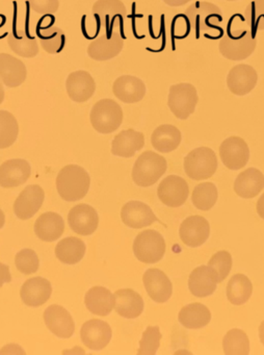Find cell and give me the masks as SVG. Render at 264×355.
<instances>
[{
	"label": "cell",
	"instance_id": "cell-39",
	"mask_svg": "<svg viewBox=\"0 0 264 355\" xmlns=\"http://www.w3.org/2000/svg\"><path fill=\"white\" fill-rule=\"evenodd\" d=\"M193 205L200 211H209L218 201V189L212 182H203L195 187L191 195Z\"/></svg>",
	"mask_w": 264,
	"mask_h": 355
},
{
	"label": "cell",
	"instance_id": "cell-44",
	"mask_svg": "<svg viewBox=\"0 0 264 355\" xmlns=\"http://www.w3.org/2000/svg\"><path fill=\"white\" fill-rule=\"evenodd\" d=\"M208 266L213 269L218 275V284L226 279L227 276L230 273L232 268V257L228 251H218L215 254L212 255Z\"/></svg>",
	"mask_w": 264,
	"mask_h": 355
},
{
	"label": "cell",
	"instance_id": "cell-12",
	"mask_svg": "<svg viewBox=\"0 0 264 355\" xmlns=\"http://www.w3.org/2000/svg\"><path fill=\"white\" fill-rule=\"evenodd\" d=\"M157 195L164 205L170 207H179L187 200L189 195L188 184L180 176L168 175L158 186Z\"/></svg>",
	"mask_w": 264,
	"mask_h": 355
},
{
	"label": "cell",
	"instance_id": "cell-15",
	"mask_svg": "<svg viewBox=\"0 0 264 355\" xmlns=\"http://www.w3.org/2000/svg\"><path fill=\"white\" fill-rule=\"evenodd\" d=\"M112 331L109 324L101 320L91 319L83 324L80 338L85 347L91 350H102L107 346Z\"/></svg>",
	"mask_w": 264,
	"mask_h": 355
},
{
	"label": "cell",
	"instance_id": "cell-20",
	"mask_svg": "<svg viewBox=\"0 0 264 355\" xmlns=\"http://www.w3.org/2000/svg\"><path fill=\"white\" fill-rule=\"evenodd\" d=\"M143 286L152 300L164 303L172 297L173 284L168 276L161 270H147L143 276Z\"/></svg>",
	"mask_w": 264,
	"mask_h": 355
},
{
	"label": "cell",
	"instance_id": "cell-1",
	"mask_svg": "<svg viewBox=\"0 0 264 355\" xmlns=\"http://www.w3.org/2000/svg\"><path fill=\"white\" fill-rule=\"evenodd\" d=\"M185 15L195 31V39H199L201 35L211 40H218L224 36V30L220 26L222 13L213 3L197 1L187 8Z\"/></svg>",
	"mask_w": 264,
	"mask_h": 355
},
{
	"label": "cell",
	"instance_id": "cell-11",
	"mask_svg": "<svg viewBox=\"0 0 264 355\" xmlns=\"http://www.w3.org/2000/svg\"><path fill=\"white\" fill-rule=\"evenodd\" d=\"M222 164L230 170H240L249 159V149L247 142L239 137L226 139L220 146Z\"/></svg>",
	"mask_w": 264,
	"mask_h": 355
},
{
	"label": "cell",
	"instance_id": "cell-31",
	"mask_svg": "<svg viewBox=\"0 0 264 355\" xmlns=\"http://www.w3.org/2000/svg\"><path fill=\"white\" fill-rule=\"evenodd\" d=\"M64 222L62 216L49 211L37 218L35 223V232L39 240L53 242L64 234Z\"/></svg>",
	"mask_w": 264,
	"mask_h": 355
},
{
	"label": "cell",
	"instance_id": "cell-34",
	"mask_svg": "<svg viewBox=\"0 0 264 355\" xmlns=\"http://www.w3.org/2000/svg\"><path fill=\"white\" fill-rule=\"evenodd\" d=\"M8 43L12 53L19 57L35 58L39 53V44L26 31L15 30L8 35Z\"/></svg>",
	"mask_w": 264,
	"mask_h": 355
},
{
	"label": "cell",
	"instance_id": "cell-50",
	"mask_svg": "<svg viewBox=\"0 0 264 355\" xmlns=\"http://www.w3.org/2000/svg\"><path fill=\"white\" fill-rule=\"evenodd\" d=\"M259 338L262 344L264 345V321L259 326Z\"/></svg>",
	"mask_w": 264,
	"mask_h": 355
},
{
	"label": "cell",
	"instance_id": "cell-22",
	"mask_svg": "<svg viewBox=\"0 0 264 355\" xmlns=\"http://www.w3.org/2000/svg\"><path fill=\"white\" fill-rule=\"evenodd\" d=\"M218 284V275L209 266H200L189 275V291L197 298H204L213 294Z\"/></svg>",
	"mask_w": 264,
	"mask_h": 355
},
{
	"label": "cell",
	"instance_id": "cell-45",
	"mask_svg": "<svg viewBox=\"0 0 264 355\" xmlns=\"http://www.w3.org/2000/svg\"><path fill=\"white\" fill-rule=\"evenodd\" d=\"M29 8L41 15H53L58 11V0H26Z\"/></svg>",
	"mask_w": 264,
	"mask_h": 355
},
{
	"label": "cell",
	"instance_id": "cell-37",
	"mask_svg": "<svg viewBox=\"0 0 264 355\" xmlns=\"http://www.w3.org/2000/svg\"><path fill=\"white\" fill-rule=\"evenodd\" d=\"M37 37H39L42 49L50 55L60 53L66 45L64 33L55 26L39 28Z\"/></svg>",
	"mask_w": 264,
	"mask_h": 355
},
{
	"label": "cell",
	"instance_id": "cell-8",
	"mask_svg": "<svg viewBox=\"0 0 264 355\" xmlns=\"http://www.w3.org/2000/svg\"><path fill=\"white\" fill-rule=\"evenodd\" d=\"M199 97L197 90L191 84H178L170 87L168 105L170 112L180 120H185L193 114Z\"/></svg>",
	"mask_w": 264,
	"mask_h": 355
},
{
	"label": "cell",
	"instance_id": "cell-4",
	"mask_svg": "<svg viewBox=\"0 0 264 355\" xmlns=\"http://www.w3.org/2000/svg\"><path fill=\"white\" fill-rule=\"evenodd\" d=\"M166 159L153 151H145L139 155L132 169V180L139 187L153 186L166 173Z\"/></svg>",
	"mask_w": 264,
	"mask_h": 355
},
{
	"label": "cell",
	"instance_id": "cell-5",
	"mask_svg": "<svg viewBox=\"0 0 264 355\" xmlns=\"http://www.w3.org/2000/svg\"><path fill=\"white\" fill-rule=\"evenodd\" d=\"M89 120L94 130L99 134H112L122 124V107L112 99H102L94 105Z\"/></svg>",
	"mask_w": 264,
	"mask_h": 355
},
{
	"label": "cell",
	"instance_id": "cell-2",
	"mask_svg": "<svg viewBox=\"0 0 264 355\" xmlns=\"http://www.w3.org/2000/svg\"><path fill=\"white\" fill-rule=\"evenodd\" d=\"M91 178L80 166L68 165L62 168L56 178L58 194L68 202L80 200L89 192Z\"/></svg>",
	"mask_w": 264,
	"mask_h": 355
},
{
	"label": "cell",
	"instance_id": "cell-42",
	"mask_svg": "<svg viewBox=\"0 0 264 355\" xmlns=\"http://www.w3.org/2000/svg\"><path fill=\"white\" fill-rule=\"evenodd\" d=\"M162 336L158 326H149L143 331L139 342V349L137 351L139 355H154L159 348L160 340Z\"/></svg>",
	"mask_w": 264,
	"mask_h": 355
},
{
	"label": "cell",
	"instance_id": "cell-29",
	"mask_svg": "<svg viewBox=\"0 0 264 355\" xmlns=\"http://www.w3.org/2000/svg\"><path fill=\"white\" fill-rule=\"evenodd\" d=\"M85 303L91 313L105 317L114 309L116 297L104 286H94L85 294Z\"/></svg>",
	"mask_w": 264,
	"mask_h": 355
},
{
	"label": "cell",
	"instance_id": "cell-36",
	"mask_svg": "<svg viewBox=\"0 0 264 355\" xmlns=\"http://www.w3.org/2000/svg\"><path fill=\"white\" fill-rule=\"evenodd\" d=\"M253 284L243 274H235L227 286V298L233 305L245 304L251 298Z\"/></svg>",
	"mask_w": 264,
	"mask_h": 355
},
{
	"label": "cell",
	"instance_id": "cell-7",
	"mask_svg": "<svg viewBox=\"0 0 264 355\" xmlns=\"http://www.w3.org/2000/svg\"><path fill=\"white\" fill-rule=\"evenodd\" d=\"M133 253L141 263H157L166 253V241L156 230H143L135 238Z\"/></svg>",
	"mask_w": 264,
	"mask_h": 355
},
{
	"label": "cell",
	"instance_id": "cell-52",
	"mask_svg": "<svg viewBox=\"0 0 264 355\" xmlns=\"http://www.w3.org/2000/svg\"><path fill=\"white\" fill-rule=\"evenodd\" d=\"M6 223V216H4L3 211L0 209V230L4 226Z\"/></svg>",
	"mask_w": 264,
	"mask_h": 355
},
{
	"label": "cell",
	"instance_id": "cell-53",
	"mask_svg": "<svg viewBox=\"0 0 264 355\" xmlns=\"http://www.w3.org/2000/svg\"><path fill=\"white\" fill-rule=\"evenodd\" d=\"M227 1H235V0H227Z\"/></svg>",
	"mask_w": 264,
	"mask_h": 355
},
{
	"label": "cell",
	"instance_id": "cell-19",
	"mask_svg": "<svg viewBox=\"0 0 264 355\" xmlns=\"http://www.w3.org/2000/svg\"><path fill=\"white\" fill-rule=\"evenodd\" d=\"M44 321L48 329L60 338H69L75 330L74 321L69 311L60 305H50L44 311Z\"/></svg>",
	"mask_w": 264,
	"mask_h": 355
},
{
	"label": "cell",
	"instance_id": "cell-24",
	"mask_svg": "<svg viewBox=\"0 0 264 355\" xmlns=\"http://www.w3.org/2000/svg\"><path fill=\"white\" fill-rule=\"evenodd\" d=\"M51 293L49 280L43 277H33L23 284L20 296L27 306L39 307L49 300Z\"/></svg>",
	"mask_w": 264,
	"mask_h": 355
},
{
	"label": "cell",
	"instance_id": "cell-30",
	"mask_svg": "<svg viewBox=\"0 0 264 355\" xmlns=\"http://www.w3.org/2000/svg\"><path fill=\"white\" fill-rule=\"evenodd\" d=\"M114 297H116L114 309L121 317L135 319L143 313V297L131 288H122L114 293Z\"/></svg>",
	"mask_w": 264,
	"mask_h": 355
},
{
	"label": "cell",
	"instance_id": "cell-3",
	"mask_svg": "<svg viewBox=\"0 0 264 355\" xmlns=\"http://www.w3.org/2000/svg\"><path fill=\"white\" fill-rule=\"evenodd\" d=\"M257 40L251 31H232L231 19L227 32L220 41V53L231 61H241L247 59L255 51Z\"/></svg>",
	"mask_w": 264,
	"mask_h": 355
},
{
	"label": "cell",
	"instance_id": "cell-49",
	"mask_svg": "<svg viewBox=\"0 0 264 355\" xmlns=\"http://www.w3.org/2000/svg\"><path fill=\"white\" fill-rule=\"evenodd\" d=\"M256 209H257V213L259 217L264 220V194H262V196L260 197L259 200H258Z\"/></svg>",
	"mask_w": 264,
	"mask_h": 355
},
{
	"label": "cell",
	"instance_id": "cell-43",
	"mask_svg": "<svg viewBox=\"0 0 264 355\" xmlns=\"http://www.w3.org/2000/svg\"><path fill=\"white\" fill-rule=\"evenodd\" d=\"M15 263L21 273L24 275H30L39 269V261L37 253L33 249H23L17 253Z\"/></svg>",
	"mask_w": 264,
	"mask_h": 355
},
{
	"label": "cell",
	"instance_id": "cell-35",
	"mask_svg": "<svg viewBox=\"0 0 264 355\" xmlns=\"http://www.w3.org/2000/svg\"><path fill=\"white\" fill-rule=\"evenodd\" d=\"M85 244L80 239L69 236L58 242L55 255L58 261L67 265H75L85 257Z\"/></svg>",
	"mask_w": 264,
	"mask_h": 355
},
{
	"label": "cell",
	"instance_id": "cell-23",
	"mask_svg": "<svg viewBox=\"0 0 264 355\" xmlns=\"http://www.w3.org/2000/svg\"><path fill=\"white\" fill-rule=\"evenodd\" d=\"M31 168L28 162L22 159H8L0 166V186L16 188L27 182Z\"/></svg>",
	"mask_w": 264,
	"mask_h": 355
},
{
	"label": "cell",
	"instance_id": "cell-10",
	"mask_svg": "<svg viewBox=\"0 0 264 355\" xmlns=\"http://www.w3.org/2000/svg\"><path fill=\"white\" fill-rule=\"evenodd\" d=\"M122 31L114 30L98 37L89 43L87 55L95 61H108L120 55L124 46Z\"/></svg>",
	"mask_w": 264,
	"mask_h": 355
},
{
	"label": "cell",
	"instance_id": "cell-14",
	"mask_svg": "<svg viewBox=\"0 0 264 355\" xmlns=\"http://www.w3.org/2000/svg\"><path fill=\"white\" fill-rule=\"evenodd\" d=\"M45 198L43 189L37 184L26 187L14 203V213L20 220L33 218L41 209Z\"/></svg>",
	"mask_w": 264,
	"mask_h": 355
},
{
	"label": "cell",
	"instance_id": "cell-51",
	"mask_svg": "<svg viewBox=\"0 0 264 355\" xmlns=\"http://www.w3.org/2000/svg\"><path fill=\"white\" fill-rule=\"evenodd\" d=\"M4 95H6V92H4L3 84L0 82V105L3 103L4 101Z\"/></svg>",
	"mask_w": 264,
	"mask_h": 355
},
{
	"label": "cell",
	"instance_id": "cell-16",
	"mask_svg": "<svg viewBox=\"0 0 264 355\" xmlns=\"http://www.w3.org/2000/svg\"><path fill=\"white\" fill-rule=\"evenodd\" d=\"M69 225L73 232L80 236H89L97 230L99 217L91 205H75L68 215Z\"/></svg>",
	"mask_w": 264,
	"mask_h": 355
},
{
	"label": "cell",
	"instance_id": "cell-46",
	"mask_svg": "<svg viewBox=\"0 0 264 355\" xmlns=\"http://www.w3.org/2000/svg\"><path fill=\"white\" fill-rule=\"evenodd\" d=\"M191 26L188 18L185 15H178L173 20V37L176 39H184L191 33Z\"/></svg>",
	"mask_w": 264,
	"mask_h": 355
},
{
	"label": "cell",
	"instance_id": "cell-28",
	"mask_svg": "<svg viewBox=\"0 0 264 355\" xmlns=\"http://www.w3.org/2000/svg\"><path fill=\"white\" fill-rule=\"evenodd\" d=\"M264 189V175L256 168H249L241 172L234 182V192L241 198L249 199L257 196Z\"/></svg>",
	"mask_w": 264,
	"mask_h": 355
},
{
	"label": "cell",
	"instance_id": "cell-47",
	"mask_svg": "<svg viewBox=\"0 0 264 355\" xmlns=\"http://www.w3.org/2000/svg\"><path fill=\"white\" fill-rule=\"evenodd\" d=\"M12 282V275L10 273V267L0 263V288L4 284H10Z\"/></svg>",
	"mask_w": 264,
	"mask_h": 355
},
{
	"label": "cell",
	"instance_id": "cell-25",
	"mask_svg": "<svg viewBox=\"0 0 264 355\" xmlns=\"http://www.w3.org/2000/svg\"><path fill=\"white\" fill-rule=\"evenodd\" d=\"M112 93L122 103H137L145 97L146 86L141 78L123 76L112 85Z\"/></svg>",
	"mask_w": 264,
	"mask_h": 355
},
{
	"label": "cell",
	"instance_id": "cell-33",
	"mask_svg": "<svg viewBox=\"0 0 264 355\" xmlns=\"http://www.w3.org/2000/svg\"><path fill=\"white\" fill-rule=\"evenodd\" d=\"M179 322L188 329H200L205 327L211 320L209 309L202 303L185 305L179 311Z\"/></svg>",
	"mask_w": 264,
	"mask_h": 355
},
{
	"label": "cell",
	"instance_id": "cell-40",
	"mask_svg": "<svg viewBox=\"0 0 264 355\" xmlns=\"http://www.w3.org/2000/svg\"><path fill=\"white\" fill-rule=\"evenodd\" d=\"M19 125L16 117L8 111H0V149L12 146L18 138Z\"/></svg>",
	"mask_w": 264,
	"mask_h": 355
},
{
	"label": "cell",
	"instance_id": "cell-32",
	"mask_svg": "<svg viewBox=\"0 0 264 355\" xmlns=\"http://www.w3.org/2000/svg\"><path fill=\"white\" fill-rule=\"evenodd\" d=\"M182 135L176 126L164 124L158 126L151 136L152 146L161 153H168L178 148Z\"/></svg>",
	"mask_w": 264,
	"mask_h": 355
},
{
	"label": "cell",
	"instance_id": "cell-41",
	"mask_svg": "<svg viewBox=\"0 0 264 355\" xmlns=\"http://www.w3.org/2000/svg\"><path fill=\"white\" fill-rule=\"evenodd\" d=\"M245 20L252 34L264 31V0H253L245 12Z\"/></svg>",
	"mask_w": 264,
	"mask_h": 355
},
{
	"label": "cell",
	"instance_id": "cell-13",
	"mask_svg": "<svg viewBox=\"0 0 264 355\" xmlns=\"http://www.w3.org/2000/svg\"><path fill=\"white\" fill-rule=\"evenodd\" d=\"M209 222L202 216H191L181 223L179 236L183 244L188 247L202 246L209 238Z\"/></svg>",
	"mask_w": 264,
	"mask_h": 355
},
{
	"label": "cell",
	"instance_id": "cell-9",
	"mask_svg": "<svg viewBox=\"0 0 264 355\" xmlns=\"http://www.w3.org/2000/svg\"><path fill=\"white\" fill-rule=\"evenodd\" d=\"M93 13L98 26L109 33L116 30V24L122 28L126 17V7L121 0H98L93 6Z\"/></svg>",
	"mask_w": 264,
	"mask_h": 355
},
{
	"label": "cell",
	"instance_id": "cell-21",
	"mask_svg": "<svg viewBox=\"0 0 264 355\" xmlns=\"http://www.w3.org/2000/svg\"><path fill=\"white\" fill-rule=\"evenodd\" d=\"M121 218L125 225L135 230L147 227L154 222H158L157 217L154 215L149 205L135 200L129 201L122 207Z\"/></svg>",
	"mask_w": 264,
	"mask_h": 355
},
{
	"label": "cell",
	"instance_id": "cell-26",
	"mask_svg": "<svg viewBox=\"0 0 264 355\" xmlns=\"http://www.w3.org/2000/svg\"><path fill=\"white\" fill-rule=\"evenodd\" d=\"M27 69L21 60L0 53V82L8 88H18L26 80Z\"/></svg>",
	"mask_w": 264,
	"mask_h": 355
},
{
	"label": "cell",
	"instance_id": "cell-38",
	"mask_svg": "<svg viewBox=\"0 0 264 355\" xmlns=\"http://www.w3.org/2000/svg\"><path fill=\"white\" fill-rule=\"evenodd\" d=\"M222 349L226 355L249 354V340L247 334L238 328L229 330L222 340Z\"/></svg>",
	"mask_w": 264,
	"mask_h": 355
},
{
	"label": "cell",
	"instance_id": "cell-27",
	"mask_svg": "<svg viewBox=\"0 0 264 355\" xmlns=\"http://www.w3.org/2000/svg\"><path fill=\"white\" fill-rule=\"evenodd\" d=\"M145 146L143 132L134 130H126L114 137L112 143V153L116 157H132L137 151Z\"/></svg>",
	"mask_w": 264,
	"mask_h": 355
},
{
	"label": "cell",
	"instance_id": "cell-17",
	"mask_svg": "<svg viewBox=\"0 0 264 355\" xmlns=\"http://www.w3.org/2000/svg\"><path fill=\"white\" fill-rule=\"evenodd\" d=\"M258 82V74L252 66L240 64L229 72L227 85L231 93L237 96H245L253 91Z\"/></svg>",
	"mask_w": 264,
	"mask_h": 355
},
{
	"label": "cell",
	"instance_id": "cell-48",
	"mask_svg": "<svg viewBox=\"0 0 264 355\" xmlns=\"http://www.w3.org/2000/svg\"><path fill=\"white\" fill-rule=\"evenodd\" d=\"M189 1L191 0H164V3L170 7H181V6L186 5Z\"/></svg>",
	"mask_w": 264,
	"mask_h": 355
},
{
	"label": "cell",
	"instance_id": "cell-6",
	"mask_svg": "<svg viewBox=\"0 0 264 355\" xmlns=\"http://www.w3.org/2000/svg\"><path fill=\"white\" fill-rule=\"evenodd\" d=\"M218 169L215 153L208 147L193 149L184 159L186 175L193 180H204L212 178Z\"/></svg>",
	"mask_w": 264,
	"mask_h": 355
},
{
	"label": "cell",
	"instance_id": "cell-18",
	"mask_svg": "<svg viewBox=\"0 0 264 355\" xmlns=\"http://www.w3.org/2000/svg\"><path fill=\"white\" fill-rule=\"evenodd\" d=\"M67 94L77 103H85L91 98L96 90L93 76L85 70L72 72L66 80Z\"/></svg>",
	"mask_w": 264,
	"mask_h": 355
}]
</instances>
